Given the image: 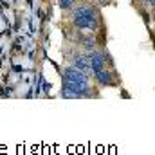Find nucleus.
<instances>
[{"label":"nucleus","mask_w":155,"mask_h":155,"mask_svg":"<svg viewBox=\"0 0 155 155\" xmlns=\"http://www.w3.org/2000/svg\"><path fill=\"white\" fill-rule=\"evenodd\" d=\"M94 43H96L94 38H85V40H83V45H85L87 49H92V47H94Z\"/></svg>","instance_id":"obj_8"},{"label":"nucleus","mask_w":155,"mask_h":155,"mask_svg":"<svg viewBox=\"0 0 155 155\" xmlns=\"http://www.w3.org/2000/svg\"><path fill=\"white\" fill-rule=\"evenodd\" d=\"M58 5L61 9H71L74 5V0H58Z\"/></svg>","instance_id":"obj_7"},{"label":"nucleus","mask_w":155,"mask_h":155,"mask_svg":"<svg viewBox=\"0 0 155 155\" xmlns=\"http://www.w3.org/2000/svg\"><path fill=\"white\" fill-rule=\"evenodd\" d=\"M79 16H85V18H97V11L90 5H79L74 11V18H79Z\"/></svg>","instance_id":"obj_4"},{"label":"nucleus","mask_w":155,"mask_h":155,"mask_svg":"<svg viewBox=\"0 0 155 155\" xmlns=\"http://www.w3.org/2000/svg\"><path fill=\"white\" fill-rule=\"evenodd\" d=\"M74 24H76L78 29H83V31H96L97 29V18L79 16V18H74Z\"/></svg>","instance_id":"obj_3"},{"label":"nucleus","mask_w":155,"mask_h":155,"mask_svg":"<svg viewBox=\"0 0 155 155\" xmlns=\"http://www.w3.org/2000/svg\"><path fill=\"white\" fill-rule=\"evenodd\" d=\"M96 76H97V81H99L101 85H110V83H112V74L107 72L105 69L99 71V72H96Z\"/></svg>","instance_id":"obj_6"},{"label":"nucleus","mask_w":155,"mask_h":155,"mask_svg":"<svg viewBox=\"0 0 155 155\" xmlns=\"http://www.w3.org/2000/svg\"><path fill=\"white\" fill-rule=\"evenodd\" d=\"M88 65H90V71L94 74L99 72V71H103L105 69V58H103V54L101 52H92L88 56Z\"/></svg>","instance_id":"obj_2"},{"label":"nucleus","mask_w":155,"mask_h":155,"mask_svg":"<svg viewBox=\"0 0 155 155\" xmlns=\"http://www.w3.org/2000/svg\"><path fill=\"white\" fill-rule=\"evenodd\" d=\"M101 2H110V0H101Z\"/></svg>","instance_id":"obj_9"},{"label":"nucleus","mask_w":155,"mask_h":155,"mask_svg":"<svg viewBox=\"0 0 155 155\" xmlns=\"http://www.w3.org/2000/svg\"><path fill=\"white\" fill-rule=\"evenodd\" d=\"M63 81H81V83H88V78L85 72H81V71H78L74 67H71V69H65L63 71Z\"/></svg>","instance_id":"obj_1"},{"label":"nucleus","mask_w":155,"mask_h":155,"mask_svg":"<svg viewBox=\"0 0 155 155\" xmlns=\"http://www.w3.org/2000/svg\"><path fill=\"white\" fill-rule=\"evenodd\" d=\"M74 69L81 71V72H85V74H88V71H90L88 58H87V56H83V54H78L76 58H74Z\"/></svg>","instance_id":"obj_5"}]
</instances>
